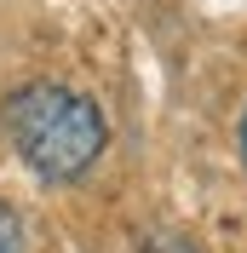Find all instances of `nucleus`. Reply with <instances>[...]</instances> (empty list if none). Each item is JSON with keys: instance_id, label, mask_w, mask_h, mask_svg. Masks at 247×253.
<instances>
[{"instance_id": "obj_1", "label": "nucleus", "mask_w": 247, "mask_h": 253, "mask_svg": "<svg viewBox=\"0 0 247 253\" xmlns=\"http://www.w3.org/2000/svg\"><path fill=\"white\" fill-rule=\"evenodd\" d=\"M0 126L12 138L17 161L41 184H75L104 161L109 115L92 92H75L63 81H23L0 104Z\"/></svg>"}, {"instance_id": "obj_2", "label": "nucleus", "mask_w": 247, "mask_h": 253, "mask_svg": "<svg viewBox=\"0 0 247 253\" xmlns=\"http://www.w3.org/2000/svg\"><path fill=\"white\" fill-rule=\"evenodd\" d=\"M0 253H23V219L6 202H0Z\"/></svg>"}, {"instance_id": "obj_3", "label": "nucleus", "mask_w": 247, "mask_h": 253, "mask_svg": "<svg viewBox=\"0 0 247 253\" xmlns=\"http://www.w3.org/2000/svg\"><path fill=\"white\" fill-rule=\"evenodd\" d=\"M236 156H242V167H247V104H242V121H236Z\"/></svg>"}]
</instances>
